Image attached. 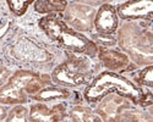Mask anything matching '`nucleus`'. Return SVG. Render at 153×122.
Returning a JSON list of instances; mask_svg holds the SVG:
<instances>
[{"instance_id": "f257e3e1", "label": "nucleus", "mask_w": 153, "mask_h": 122, "mask_svg": "<svg viewBox=\"0 0 153 122\" xmlns=\"http://www.w3.org/2000/svg\"><path fill=\"white\" fill-rule=\"evenodd\" d=\"M117 93L120 96L131 100L140 105L143 92L127 78L119 76L114 72H103L97 76L85 90V98L90 103H97L104 96Z\"/></svg>"}, {"instance_id": "f03ea898", "label": "nucleus", "mask_w": 153, "mask_h": 122, "mask_svg": "<svg viewBox=\"0 0 153 122\" xmlns=\"http://www.w3.org/2000/svg\"><path fill=\"white\" fill-rule=\"evenodd\" d=\"M39 27L52 40H55L60 46L74 53L93 55L96 54V44L88 38L79 34L56 15H48L41 18Z\"/></svg>"}, {"instance_id": "7ed1b4c3", "label": "nucleus", "mask_w": 153, "mask_h": 122, "mask_svg": "<svg viewBox=\"0 0 153 122\" xmlns=\"http://www.w3.org/2000/svg\"><path fill=\"white\" fill-rule=\"evenodd\" d=\"M47 82L37 73L30 71H17L0 89V101L5 104H23L27 94H34L43 89Z\"/></svg>"}, {"instance_id": "20e7f679", "label": "nucleus", "mask_w": 153, "mask_h": 122, "mask_svg": "<svg viewBox=\"0 0 153 122\" xmlns=\"http://www.w3.org/2000/svg\"><path fill=\"white\" fill-rule=\"evenodd\" d=\"M92 68L87 60L71 57L66 62L59 65L52 73V78L56 84L66 87H77L90 82Z\"/></svg>"}, {"instance_id": "39448f33", "label": "nucleus", "mask_w": 153, "mask_h": 122, "mask_svg": "<svg viewBox=\"0 0 153 122\" xmlns=\"http://www.w3.org/2000/svg\"><path fill=\"white\" fill-rule=\"evenodd\" d=\"M119 43L138 65L153 64V46L148 43L147 37L138 33L135 27H124L120 32Z\"/></svg>"}, {"instance_id": "423d86ee", "label": "nucleus", "mask_w": 153, "mask_h": 122, "mask_svg": "<svg viewBox=\"0 0 153 122\" xmlns=\"http://www.w3.org/2000/svg\"><path fill=\"white\" fill-rule=\"evenodd\" d=\"M131 109L129 99L120 95H107L97 107V114L104 122H126L127 110Z\"/></svg>"}, {"instance_id": "0eeeda50", "label": "nucleus", "mask_w": 153, "mask_h": 122, "mask_svg": "<svg viewBox=\"0 0 153 122\" xmlns=\"http://www.w3.org/2000/svg\"><path fill=\"white\" fill-rule=\"evenodd\" d=\"M96 15L97 11L94 10V7L81 3H71L65 10L64 18L72 29L90 32L94 26Z\"/></svg>"}, {"instance_id": "6e6552de", "label": "nucleus", "mask_w": 153, "mask_h": 122, "mask_svg": "<svg viewBox=\"0 0 153 122\" xmlns=\"http://www.w3.org/2000/svg\"><path fill=\"white\" fill-rule=\"evenodd\" d=\"M118 15L124 20L153 18V1L152 0H132L121 4L118 10Z\"/></svg>"}, {"instance_id": "1a4fd4ad", "label": "nucleus", "mask_w": 153, "mask_h": 122, "mask_svg": "<svg viewBox=\"0 0 153 122\" xmlns=\"http://www.w3.org/2000/svg\"><path fill=\"white\" fill-rule=\"evenodd\" d=\"M118 12L115 7L110 4L102 5L100 9L97 11L96 20H94V27L99 34L110 35L118 28Z\"/></svg>"}, {"instance_id": "9d476101", "label": "nucleus", "mask_w": 153, "mask_h": 122, "mask_svg": "<svg viewBox=\"0 0 153 122\" xmlns=\"http://www.w3.org/2000/svg\"><path fill=\"white\" fill-rule=\"evenodd\" d=\"M65 116V105L58 104L48 107L43 103H37L31 106L30 120L32 122H61Z\"/></svg>"}, {"instance_id": "9b49d317", "label": "nucleus", "mask_w": 153, "mask_h": 122, "mask_svg": "<svg viewBox=\"0 0 153 122\" xmlns=\"http://www.w3.org/2000/svg\"><path fill=\"white\" fill-rule=\"evenodd\" d=\"M12 53L14 55L23 61H28V62H32V61H47L49 59L48 53L45 50H43L42 48H39L38 45H36L33 42L22 38L20 39L14 49H12Z\"/></svg>"}, {"instance_id": "f8f14e48", "label": "nucleus", "mask_w": 153, "mask_h": 122, "mask_svg": "<svg viewBox=\"0 0 153 122\" xmlns=\"http://www.w3.org/2000/svg\"><path fill=\"white\" fill-rule=\"evenodd\" d=\"M99 60L103 62V65L110 70H120L129 65V57L125 54L110 50V49H99Z\"/></svg>"}, {"instance_id": "ddd939ff", "label": "nucleus", "mask_w": 153, "mask_h": 122, "mask_svg": "<svg viewBox=\"0 0 153 122\" xmlns=\"http://www.w3.org/2000/svg\"><path fill=\"white\" fill-rule=\"evenodd\" d=\"M70 117L74 122H104L98 114L85 106H75L70 111Z\"/></svg>"}, {"instance_id": "4468645a", "label": "nucleus", "mask_w": 153, "mask_h": 122, "mask_svg": "<svg viewBox=\"0 0 153 122\" xmlns=\"http://www.w3.org/2000/svg\"><path fill=\"white\" fill-rule=\"evenodd\" d=\"M69 96H70V92L66 89L49 87L34 94L33 99L38 101H50V100H56V99H65V98H69Z\"/></svg>"}, {"instance_id": "2eb2a0df", "label": "nucleus", "mask_w": 153, "mask_h": 122, "mask_svg": "<svg viewBox=\"0 0 153 122\" xmlns=\"http://www.w3.org/2000/svg\"><path fill=\"white\" fill-rule=\"evenodd\" d=\"M68 1L59 0H38L34 3V9L39 14H50V12H61L66 10Z\"/></svg>"}, {"instance_id": "dca6fc26", "label": "nucleus", "mask_w": 153, "mask_h": 122, "mask_svg": "<svg viewBox=\"0 0 153 122\" xmlns=\"http://www.w3.org/2000/svg\"><path fill=\"white\" fill-rule=\"evenodd\" d=\"M28 121V111L22 105H16L12 107L6 117V122H27Z\"/></svg>"}, {"instance_id": "f3484780", "label": "nucleus", "mask_w": 153, "mask_h": 122, "mask_svg": "<svg viewBox=\"0 0 153 122\" xmlns=\"http://www.w3.org/2000/svg\"><path fill=\"white\" fill-rule=\"evenodd\" d=\"M10 10L14 12L16 16H22L26 10L28 9V5L31 1H23V0H9L7 1Z\"/></svg>"}, {"instance_id": "a211bd4d", "label": "nucleus", "mask_w": 153, "mask_h": 122, "mask_svg": "<svg viewBox=\"0 0 153 122\" xmlns=\"http://www.w3.org/2000/svg\"><path fill=\"white\" fill-rule=\"evenodd\" d=\"M137 82L140 84L147 85V87H153V66H148L140 72Z\"/></svg>"}, {"instance_id": "6ab92c4d", "label": "nucleus", "mask_w": 153, "mask_h": 122, "mask_svg": "<svg viewBox=\"0 0 153 122\" xmlns=\"http://www.w3.org/2000/svg\"><path fill=\"white\" fill-rule=\"evenodd\" d=\"M94 40H96L94 44H99L100 48H104V49H107V46H113L117 44V39L113 38L111 34L110 35H105V34L94 35Z\"/></svg>"}, {"instance_id": "aec40b11", "label": "nucleus", "mask_w": 153, "mask_h": 122, "mask_svg": "<svg viewBox=\"0 0 153 122\" xmlns=\"http://www.w3.org/2000/svg\"><path fill=\"white\" fill-rule=\"evenodd\" d=\"M127 121L130 122H153V116L140 112V111H132L127 115Z\"/></svg>"}, {"instance_id": "412c9836", "label": "nucleus", "mask_w": 153, "mask_h": 122, "mask_svg": "<svg viewBox=\"0 0 153 122\" xmlns=\"http://www.w3.org/2000/svg\"><path fill=\"white\" fill-rule=\"evenodd\" d=\"M140 105H142V106L153 105V92L143 93L142 98H141V101H140Z\"/></svg>"}, {"instance_id": "4be33fe9", "label": "nucleus", "mask_w": 153, "mask_h": 122, "mask_svg": "<svg viewBox=\"0 0 153 122\" xmlns=\"http://www.w3.org/2000/svg\"><path fill=\"white\" fill-rule=\"evenodd\" d=\"M62 122H66V121H62Z\"/></svg>"}]
</instances>
